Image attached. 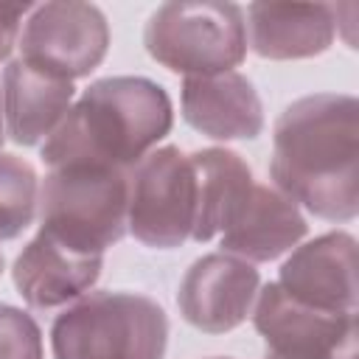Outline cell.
<instances>
[{
	"instance_id": "obj_10",
	"label": "cell",
	"mask_w": 359,
	"mask_h": 359,
	"mask_svg": "<svg viewBox=\"0 0 359 359\" xmlns=\"http://www.w3.org/2000/svg\"><path fill=\"white\" fill-rule=\"evenodd\" d=\"M278 286L311 309L356 314V238L345 230H331L297 244L280 264Z\"/></svg>"
},
{
	"instance_id": "obj_19",
	"label": "cell",
	"mask_w": 359,
	"mask_h": 359,
	"mask_svg": "<svg viewBox=\"0 0 359 359\" xmlns=\"http://www.w3.org/2000/svg\"><path fill=\"white\" fill-rule=\"evenodd\" d=\"M31 11V6H3L0 3V62H8L11 50L17 48L22 20Z\"/></svg>"
},
{
	"instance_id": "obj_21",
	"label": "cell",
	"mask_w": 359,
	"mask_h": 359,
	"mask_svg": "<svg viewBox=\"0 0 359 359\" xmlns=\"http://www.w3.org/2000/svg\"><path fill=\"white\" fill-rule=\"evenodd\" d=\"M3 269H6V258H3V252H0V275H3Z\"/></svg>"
},
{
	"instance_id": "obj_22",
	"label": "cell",
	"mask_w": 359,
	"mask_h": 359,
	"mask_svg": "<svg viewBox=\"0 0 359 359\" xmlns=\"http://www.w3.org/2000/svg\"><path fill=\"white\" fill-rule=\"evenodd\" d=\"M210 359H233V356H210Z\"/></svg>"
},
{
	"instance_id": "obj_11",
	"label": "cell",
	"mask_w": 359,
	"mask_h": 359,
	"mask_svg": "<svg viewBox=\"0 0 359 359\" xmlns=\"http://www.w3.org/2000/svg\"><path fill=\"white\" fill-rule=\"evenodd\" d=\"M180 107L185 123L210 140H255L264 132L258 90L238 70L185 79Z\"/></svg>"
},
{
	"instance_id": "obj_1",
	"label": "cell",
	"mask_w": 359,
	"mask_h": 359,
	"mask_svg": "<svg viewBox=\"0 0 359 359\" xmlns=\"http://www.w3.org/2000/svg\"><path fill=\"white\" fill-rule=\"evenodd\" d=\"M359 101L314 93L292 101L272 126L269 177L300 210L353 222L359 210Z\"/></svg>"
},
{
	"instance_id": "obj_8",
	"label": "cell",
	"mask_w": 359,
	"mask_h": 359,
	"mask_svg": "<svg viewBox=\"0 0 359 359\" xmlns=\"http://www.w3.org/2000/svg\"><path fill=\"white\" fill-rule=\"evenodd\" d=\"M252 325L278 359H359L356 314L311 309L289 297L278 280L258 289Z\"/></svg>"
},
{
	"instance_id": "obj_4",
	"label": "cell",
	"mask_w": 359,
	"mask_h": 359,
	"mask_svg": "<svg viewBox=\"0 0 359 359\" xmlns=\"http://www.w3.org/2000/svg\"><path fill=\"white\" fill-rule=\"evenodd\" d=\"M168 317L137 292H87L50 325L53 359H163Z\"/></svg>"
},
{
	"instance_id": "obj_5",
	"label": "cell",
	"mask_w": 359,
	"mask_h": 359,
	"mask_svg": "<svg viewBox=\"0 0 359 359\" xmlns=\"http://www.w3.org/2000/svg\"><path fill=\"white\" fill-rule=\"evenodd\" d=\"M143 45L157 65L185 79L227 73L247 56L244 8L219 0L163 3L149 14Z\"/></svg>"
},
{
	"instance_id": "obj_18",
	"label": "cell",
	"mask_w": 359,
	"mask_h": 359,
	"mask_svg": "<svg viewBox=\"0 0 359 359\" xmlns=\"http://www.w3.org/2000/svg\"><path fill=\"white\" fill-rule=\"evenodd\" d=\"M0 359H45L36 320L8 303H0Z\"/></svg>"
},
{
	"instance_id": "obj_13",
	"label": "cell",
	"mask_w": 359,
	"mask_h": 359,
	"mask_svg": "<svg viewBox=\"0 0 359 359\" xmlns=\"http://www.w3.org/2000/svg\"><path fill=\"white\" fill-rule=\"evenodd\" d=\"M247 48L261 59L292 62L325 53L337 36L331 3H250L244 11Z\"/></svg>"
},
{
	"instance_id": "obj_17",
	"label": "cell",
	"mask_w": 359,
	"mask_h": 359,
	"mask_svg": "<svg viewBox=\"0 0 359 359\" xmlns=\"http://www.w3.org/2000/svg\"><path fill=\"white\" fill-rule=\"evenodd\" d=\"M39 177L17 154H0V241L22 236L36 219Z\"/></svg>"
},
{
	"instance_id": "obj_14",
	"label": "cell",
	"mask_w": 359,
	"mask_h": 359,
	"mask_svg": "<svg viewBox=\"0 0 359 359\" xmlns=\"http://www.w3.org/2000/svg\"><path fill=\"white\" fill-rule=\"evenodd\" d=\"M0 87L6 135L17 146L45 143L76 101L73 81H65L20 56L8 59Z\"/></svg>"
},
{
	"instance_id": "obj_23",
	"label": "cell",
	"mask_w": 359,
	"mask_h": 359,
	"mask_svg": "<svg viewBox=\"0 0 359 359\" xmlns=\"http://www.w3.org/2000/svg\"><path fill=\"white\" fill-rule=\"evenodd\" d=\"M264 359H278V356H269V353H266V356H264Z\"/></svg>"
},
{
	"instance_id": "obj_12",
	"label": "cell",
	"mask_w": 359,
	"mask_h": 359,
	"mask_svg": "<svg viewBox=\"0 0 359 359\" xmlns=\"http://www.w3.org/2000/svg\"><path fill=\"white\" fill-rule=\"evenodd\" d=\"M309 233L303 210L275 185L255 182L233 222L222 230L219 247L247 264H266L292 252Z\"/></svg>"
},
{
	"instance_id": "obj_16",
	"label": "cell",
	"mask_w": 359,
	"mask_h": 359,
	"mask_svg": "<svg viewBox=\"0 0 359 359\" xmlns=\"http://www.w3.org/2000/svg\"><path fill=\"white\" fill-rule=\"evenodd\" d=\"M196 174V222L191 241H210L233 222L255 177L233 149H199L188 154Z\"/></svg>"
},
{
	"instance_id": "obj_6",
	"label": "cell",
	"mask_w": 359,
	"mask_h": 359,
	"mask_svg": "<svg viewBox=\"0 0 359 359\" xmlns=\"http://www.w3.org/2000/svg\"><path fill=\"white\" fill-rule=\"evenodd\" d=\"M196 222L194 163L177 146L149 151L126 171V233L154 250L191 238Z\"/></svg>"
},
{
	"instance_id": "obj_20",
	"label": "cell",
	"mask_w": 359,
	"mask_h": 359,
	"mask_svg": "<svg viewBox=\"0 0 359 359\" xmlns=\"http://www.w3.org/2000/svg\"><path fill=\"white\" fill-rule=\"evenodd\" d=\"M6 140V123H3V87H0V146Z\"/></svg>"
},
{
	"instance_id": "obj_9",
	"label": "cell",
	"mask_w": 359,
	"mask_h": 359,
	"mask_svg": "<svg viewBox=\"0 0 359 359\" xmlns=\"http://www.w3.org/2000/svg\"><path fill=\"white\" fill-rule=\"evenodd\" d=\"M261 275L227 252H208L196 258L180 280L177 306L188 325L205 334H227L238 328L255 306Z\"/></svg>"
},
{
	"instance_id": "obj_3",
	"label": "cell",
	"mask_w": 359,
	"mask_h": 359,
	"mask_svg": "<svg viewBox=\"0 0 359 359\" xmlns=\"http://www.w3.org/2000/svg\"><path fill=\"white\" fill-rule=\"evenodd\" d=\"M39 233L79 255H101L126 236V171L65 163L48 168L36 196Z\"/></svg>"
},
{
	"instance_id": "obj_7",
	"label": "cell",
	"mask_w": 359,
	"mask_h": 359,
	"mask_svg": "<svg viewBox=\"0 0 359 359\" xmlns=\"http://www.w3.org/2000/svg\"><path fill=\"white\" fill-rule=\"evenodd\" d=\"M20 59L65 79H87L109 50V22L93 3H42L22 22Z\"/></svg>"
},
{
	"instance_id": "obj_15",
	"label": "cell",
	"mask_w": 359,
	"mask_h": 359,
	"mask_svg": "<svg viewBox=\"0 0 359 359\" xmlns=\"http://www.w3.org/2000/svg\"><path fill=\"white\" fill-rule=\"evenodd\" d=\"M101 255H79L36 233L14 258L11 280L31 309H59L84 297L101 278Z\"/></svg>"
},
{
	"instance_id": "obj_2",
	"label": "cell",
	"mask_w": 359,
	"mask_h": 359,
	"mask_svg": "<svg viewBox=\"0 0 359 359\" xmlns=\"http://www.w3.org/2000/svg\"><path fill=\"white\" fill-rule=\"evenodd\" d=\"M174 126L168 93L146 76H109L93 81L42 143L48 168L93 163L118 171L135 168Z\"/></svg>"
}]
</instances>
